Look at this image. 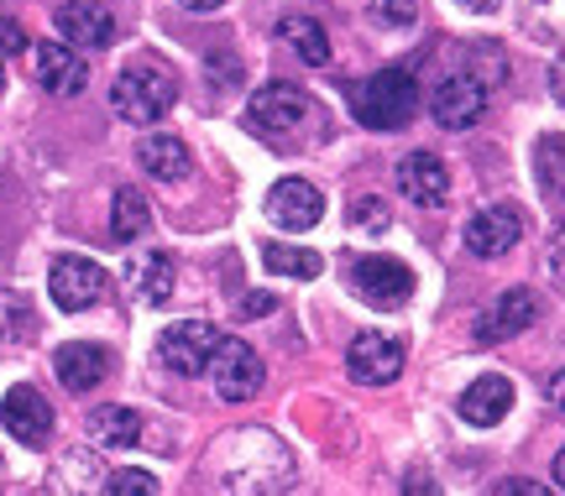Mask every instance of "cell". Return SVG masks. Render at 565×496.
<instances>
[{"label": "cell", "mask_w": 565, "mask_h": 496, "mask_svg": "<svg viewBox=\"0 0 565 496\" xmlns=\"http://www.w3.org/2000/svg\"><path fill=\"white\" fill-rule=\"evenodd\" d=\"M0 89H6V63H0Z\"/></svg>", "instance_id": "b9f144b4"}, {"label": "cell", "mask_w": 565, "mask_h": 496, "mask_svg": "<svg viewBox=\"0 0 565 496\" xmlns=\"http://www.w3.org/2000/svg\"><path fill=\"white\" fill-rule=\"evenodd\" d=\"M215 345H221V330L210 319H179V324L162 330L158 360L173 377H204L210 360H215Z\"/></svg>", "instance_id": "5b68a950"}, {"label": "cell", "mask_w": 565, "mask_h": 496, "mask_svg": "<svg viewBox=\"0 0 565 496\" xmlns=\"http://www.w3.org/2000/svg\"><path fill=\"white\" fill-rule=\"evenodd\" d=\"M273 309H278V298H273V293H252V298H246V303H242V314H246V319L273 314Z\"/></svg>", "instance_id": "d590c367"}, {"label": "cell", "mask_w": 565, "mask_h": 496, "mask_svg": "<svg viewBox=\"0 0 565 496\" xmlns=\"http://www.w3.org/2000/svg\"><path fill=\"white\" fill-rule=\"evenodd\" d=\"M351 110H356V120L366 131H398L419 110V79L408 68H377L372 79L356 84Z\"/></svg>", "instance_id": "3957f363"}, {"label": "cell", "mask_w": 565, "mask_h": 496, "mask_svg": "<svg viewBox=\"0 0 565 496\" xmlns=\"http://www.w3.org/2000/svg\"><path fill=\"white\" fill-rule=\"evenodd\" d=\"M519 240H524V215L513 204H487L482 215H471V225H466V251L482 261L508 257Z\"/></svg>", "instance_id": "4fadbf2b"}, {"label": "cell", "mask_w": 565, "mask_h": 496, "mask_svg": "<svg viewBox=\"0 0 565 496\" xmlns=\"http://www.w3.org/2000/svg\"><path fill=\"white\" fill-rule=\"evenodd\" d=\"M210 377H215V392H221L225 402H252V397L263 392L267 366H263V356H257L246 339L231 335V339H221V345H215Z\"/></svg>", "instance_id": "8992f818"}, {"label": "cell", "mask_w": 565, "mask_h": 496, "mask_svg": "<svg viewBox=\"0 0 565 496\" xmlns=\"http://www.w3.org/2000/svg\"><path fill=\"white\" fill-rule=\"evenodd\" d=\"M137 162L162 183H183L189 168H194V158H189V147H183L179 137H147L137 147Z\"/></svg>", "instance_id": "ffe728a7"}, {"label": "cell", "mask_w": 565, "mask_h": 496, "mask_svg": "<svg viewBox=\"0 0 565 496\" xmlns=\"http://www.w3.org/2000/svg\"><path fill=\"white\" fill-rule=\"evenodd\" d=\"M17 53H26V32H21V21L0 17V58H17Z\"/></svg>", "instance_id": "4dcf8cb0"}, {"label": "cell", "mask_w": 565, "mask_h": 496, "mask_svg": "<svg viewBox=\"0 0 565 496\" xmlns=\"http://www.w3.org/2000/svg\"><path fill=\"white\" fill-rule=\"evenodd\" d=\"M278 37L299 53L309 68H324L330 63V37H324V26L320 21H309V17H282L278 21Z\"/></svg>", "instance_id": "603a6c76"}, {"label": "cell", "mask_w": 565, "mask_h": 496, "mask_svg": "<svg viewBox=\"0 0 565 496\" xmlns=\"http://www.w3.org/2000/svg\"><path fill=\"white\" fill-rule=\"evenodd\" d=\"M498 496H561V492H550V486H540V481H524V476H513L498 486Z\"/></svg>", "instance_id": "1f68e13d"}, {"label": "cell", "mask_w": 565, "mask_h": 496, "mask_svg": "<svg viewBox=\"0 0 565 496\" xmlns=\"http://www.w3.org/2000/svg\"><path fill=\"white\" fill-rule=\"evenodd\" d=\"M210 68H215V84H242V63L231 58V53H215Z\"/></svg>", "instance_id": "d6a6232c"}, {"label": "cell", "mask_w": 565, "mask_h": 496, "mask_svg": "<svg viewBox=\"0 0 565 496\" xmlns=\"http://www.w3.org/2000/svg\"><path fill=\"white\" fill-rule=\"evenodd\" d=\"M53 26L63 32V47H110L116 42V17L105 11L100 0H68V6H58V17H53Z\"/></svg>", "instance_id": "2e32d148"}, {"label": "cell", "mask_w": 565, "mask_h": 496, "mask_svg": "<svg viewBox=\"0 0 565 496\" xmlns=\"http://www.w3.org/2000/svg\"><path fill=\"white\" fill-rule=\"evenodd\" d=\"M263 261H267V272H278V278H299V282H309V278H320V272H324V257H320V251L282 246V240H273V246H267Z\"/></svg>", "instance_id": "d4e9b609"}, {"label": "cell", "mask_w": 565, "mask_h": 496, "mask_svg": "<svg viewBox=\"0 0 565 496\" xmlns=\"http://www.w3.org/2000/svg\"><path fill=\"white\" fill-rule=\"evenodd\" d=\"M53 371L68 392H95L105 377H110V356H105V345L95 339H74V345H63L58 356H53Z\"/></svg>", "instance_id": "d6986e66"}, {"label": "cell", "mask_w": 565, "mask_h": 496, "mask_svg": "<svg viewBox=\"0 0 565 496\" xmlns=\"http://www.w3.org/2000/svg\"><path fill=\"white\" fill-rule=\"evenodd\" d=\"M404 496H435V481H429V471H408V476H404Z\"/></svg>", "instance_id": "e575fe53"}, {"label": "cell", "mask_w": 565, "mask_h": 496, "mask_svg": "<svg viewBox=\"0 0 565 496\" xmlns=\"http://www.w3.org/2000/svg\"><path fill=\"white\" fill-rule=\"evenodd\" d=\"M524 26L534 37H565V0H529L524 6Z\"/></svg>", "instance_id": "4316f807"}, {"label": "cell", "mask_w": 565, "mask_h": 496, "mask_svg": "<svg viewBox=\"0 0 565 496\" xmlns=\"http://www.w3.org/2000/svg\"><path fill=\"white\" fill-rule=\"evenodd\" d=\"M179 99V79L168 74V63H126L116 84H110V110L131 126H152L173 110Z\"/></svg>", "instance_id": "7a4b0ae2"}, {"label": "cell", "mask_w": 565, "mask_h": 496, "mask_svg": "<svg viewBox=\"0 0 565 496\" xmlns=\"http://www.w3.org/2000/svg\"><path fill=\"white\" fill-rule=\"evenodd\" d=\"M0 429L17 439V444H26V450L47 444V434H53V408H47V397H42L32 381L11 387V392L0 397Z\"/></svg>", "instance_id": "8fae6325"}, {"label": "cell", "mask_w": 565, "mask_h": 496, "mask_svg": "<svg viewBox=\"0 0 565 496\" xmlns=\"http://www.w3.org/2000/svg\"><path fill=\"white\" fill-rule=\"evenodd\" d=\"M179 6H183V11H221L225 0H179Z\"/></svg>", "instance_id": "ab89813d"}, {"label": "cell", "mask_w": 565, "mask_h": 496, "mask_svg": "<svg viewBox=\"0 0 565 496\" xmlns=\"http://www.w3.org/2000/svg\"><path fill=\"white\" fill-rule=\"evenodd\" d=\"M173 272H179L173 257H168V251H152V257L137 267V293L147 298V303H168V298H173Z\"/></svg>", "instance_id": "484cf974"}, {"label": "cell", "mask_w": 565, "mask_h": 496, "mask_svg": "<svg viewBox=\"0 0 565 496\" xmlns=\"http://www.w3.org/2000/svg\"><path fill=\"white\" fill-rule=\"evenodd\" d=\"M309 120H315V105L299 84H263L246 105V131L273 141V147H288L294 137H303Z\"/></svg>", "instance_id": "277c9868"}, {"label": "cell", "mask_w": 565, "mask_h": 496, "mask_svg": "<svg viewBox=\"0 0 565 496\" xmlns=\"http://www.w3.org/2000/svg\"><path fill=\"white\" fill-rule=\"evenodd\" d=\"M105 288H110V278H105L100 261H89V257H58L53 272H47V293H53V303H58L63 314L95 309L105 298Z\"/></svg>", "instance_id": "9c48e42d"}, {"label": "cell", "mask_w": 565, "mask_h": 496, "mask_svg": "<svg viewBox=\"0 0 565 496\" xmlns=\"http://www.w3.org/2000/svg\"><path fill=\"white\" fill-rule=\"evenodd\" d=\"M398 188L404 198H414L419 209H440L445 194H450V173H445V162L435 152H408L398 162Z\"/></svg>", "instance_id": "e0dca14e"}, {"label": "cell", "mask_w": 565, "mask_h": 496, "mask_svg": "<svg viewBox=\"0 0 565 496\" xmlns=\"http://www.w3.org/2000/svg\"><path fill=\"white\" fill-rule=\"evenodd\" d=\"M32 79L53 99H68L89 84V63H84V53L63 47V42H42V47H32Z\"/></svg>", "instance_id": "9a60e30c"}, {"label": "cell", "mask_w": 565, "mask_h": 496, "mask_svg": "<svg viewBox=\"0 0 565 496\" xmlns=\"http://www.w3.org/2000/svg\"><path fill=\"white\" fill-rule=\"evenodd\" d=\"M456 6H461V11H471V17H492L503 0H456Z\"/></svg>", "instance_id": "74e56055"}, {"label": "cell", "mask_w": 565, "mask_h": 496, "mask_svg": "<svg viewBox=\"0 0 565 496\" xmlns=\"http://www.w3.org/2000/svg\"><path fill=\"white\" fill-rule=\"evenodd\" d=\"M204 476L215 496H273L294 481V455L267 429H236L204 460Z\"/></svg>", "instance_id": "6da1fadb"}, {"label": "cell", "mask_w": 565, "mask_h": 496, "mask_svg": "<svg viewBox=\"0 0 565 496\" xmlns=\"http://www.w3.org/2000/svg\"><path fill=\"white\" fill-rule=\"evenodd\" d=\"M550 408H561V413H565V371H555V377H550Z\"/></svg>", "instance_id": "f35d334b"}, {"label": "cell", "mask_w": 565, "mask_h": 496, "mask_svg": "<svg viewBox=\"0 0 565 496\" xmlns=\"http://www.w3.org/2000/svg\"><path fill=\"white\" fill-rule=\"evenodd\" d=\"M345 371H351V381H362V387L398 381V371H404V339L383 335V330H362V335L345 345Z\"/></svg>", "instance_id": "30bf717a"}, {"label": "cell", "mask_w": 565, "mask_h": 496, "mask_svg": "<svg viewBox=\"0 0 565 496\" xmlns=\"http://www.w3.org/2000/svg\"><path fill=\"white\" fill-rule=\"evenodd\" d=\"M550 95H555V105H565V53L550 63Z\"/></svg>", "instance_id": "8d00e7d4"}, {"label": "cell", "mask_w": 565, "mask_h": 496, "mask_svg": "<svg viewBox=\"0 0 565 496\" xmlns=\"http://www.w3.org/2000/svg\"><path fill=\"white\" fill-rule=\"evenodd\" d=\"M456 408H461V418L471 429H498L508 418V408H513V381L498 377V371H487V377H477L466 387Z\"/></svg>", "instance_id": "ac0fdd59"}, {"label": "cell", "mask_w": 565, "mask_h": 496, "mask_svg": "<svg viewBox=\"0 0 565 496\" xmlns=\"http://www.w3.org/2000/svg\"><path fill=\"white\" fill-rule=\"evenodd\" d=\"M100 496H158V481L137 471V465H126V471H110L100 486Z\"/></svg>", "instance_id": "83f0119b"}, {"label": "cell", "mask_w": 565, "mask_h": 496, "mask_svg": "<svg viewBox=\"0 0 565 496\" xmlns=\"http://www.w3.org/2000/svg\"><path fill=\"white\" fill-rule=\"evenodd\" d=\"M351 293L372 309H404L414 298V272L398 257H362L351 261Z\"/></svg>", "instance_id": "52a82bcc"}, {"label": "cell", "mask_w": 565, "mask_h": 496, "mask_svg": "<svg viewBox=\"0 0 565 496\" xmlns=\"http://www.w3.org/2000/svg\"><path fill=\"white\" fill-rule=\"evenodd\" d=\"M372 17L383 21V26H414L419 21V0H372Z\"/></svg>", "instance_id": "f1b7e54d"}, {"label": "cell", "mask_w": 565, "mask_h": 496, "mask_svg": "<svg viewBox=\"0 0 565 496\" xmlns=\"http://www.w3.org/2000/svg\"><path fill=\"white\" fill-rule=\"evenodd\" d=\"M555 486H561V492H565V450H561V455H555Z\"/></svg>", "instance_id": "60d3db41"}, {"label": "cell", "mask_w": 565, "mask_h": 496, "mask_svg": "<svg viewBox=\"0 0 565 496\" xmlns=\"http://www.w3.org/2000/svg\"><path fill=\"white\" fill-rule=\"evenodd\" d=\"M534 183H540V194L550 204H565V137H540L534 147Z\"/></svg>", "instance_id": "cb8c5ba5"}, {"label": "cell", "mask_w": 565, "mask_h": 496, "mask_svg": "<svg viewBox=\"0 0 565 496\" xmlns=\"http://www.w3.org/2000/svg\"><path fill=\"white\" fill-rule=\"evenodd\" d=\"M324 215V194L309 179H278L267 194V219L278 230H315Z\"/></svg>", "instance_id": "5bb4252c"}, {"label": "cell", "mask_w": 565, "mask_h": 496, "mask_svg": "<svg viewBox=\"0 0 565 496\" xmlns=\"http://www.w3.org/2000/svg\"><path fill=\"white\" fill-rule=\"evenodd\" d=\"M152 230V204L141 198V188H121L116 204H110V240L116 246H131Z\"/></svg>", "instance_id": "7402d4cb"}, {"label": "cell", "mask_w": 565, "mask_h": 496, "mask_svg": "<svg viewBox=\"0 0 565 496\" xmlns=\"http://www.w3.org/2000/svg\"><path fill=\"white\" fill-rule=\"evenodd\" d=\"M141 439L137 408H95L89 413V444L95 450H131Z\"/></svg>", "instance_id": "44dd1931"}, {"label": "cell", "mask_w": 565, "mask_h": 496, "mask_svg": "<svg viewBox=\"0 0 565 496\" xmlns=\"http://www.w3.org/2000/svg\"><path fill=\"white\" fill-rule=\"evenodd\" d=\"M429 116L445 131H471L477 120L487 116V84L477 74H445L435 89H429Z\"/></svg>", "instance_id": "ba28073f"}, {"label": "cell", "mask_w": 565, "mask_h": 496, "mask_svg": "<svg viewBox=\"0 0 565 496\" xmlns=\"http://www.w3.org/2000/svg\"><path fill=\"white\" fill-rule=\"evenodd\" d=\"M345 219H351L356 230H383V225H387V209H383V198L366 194V198H356V204H351V215H345Z\"/></svg>", "instance_id": "f546056e"}, {"label": "cell", "mask_w": 565, "mask_h": 496, "mask_svg": "<svg viewBox=\"0 0 565 496\" xmlns=\"http://www.w3.org/2000/svg\"><path fill=\"white\" fill-rule=\"evenodd\" d=\"M550 278L565 288V225L555 230V240H550Z\"/></svg>", "instance_id": "836d02e7"}, {"label": "cell", "mask_w": 565, "mask_h": 496, "mask_svg": "<svg viewBox=\"0 0 565 496\" xmlns=\"http://www.w3.org/2000/svg\"><path fill=\"white\" fill-rule=\"evenodd\" d=\"M534 319H540V298L529 293V288H508V293H498L482 309V319H477L471 339H477V345H503V339L524 335Z\"/></svg>", "instance_id": "7c38bea8"}]
</instances>
